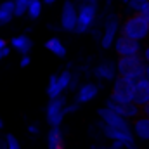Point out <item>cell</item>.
<instances>
[{
	"label": "cell",
	"mask_w": 149,
	"mask_h": 149,
	"mask_svg": "<svg viewBox=\"0 0 149 149\" xmlns=\"http://www.w3.org/2000/svg\"><path fill=\"white\" fill-rule=\"evenodd\" d=\"M121 2H123V3H128V0H121Z\"/></svg>",
	"instance_id": "obj_43"
},
{
	"label": "cell",
	"mask_w": 149,
	"mask_h": 149,
	"mask_svg": "<svg viewBox=\"0 0 149 149\" xmlns=\"http://www.w3.org/2000/svg\"><path fill=\"white\" fill-rule=\"evenodd\" d=\"M26 130H28V134H30V135H33V137H37L38 134H40V127H38L37 123H30Z\"/></svg>",
	"instance_id": "obj_27"
},
{
	"label": "cell",
	"mask_w": 149,
	"mask_h": 149,
	"mask_svg": "<svg viewBox=\"0 0 149 149\" xmlns=\"http://www.w3.org/2000/svg\"><path fill=\"white\" fill-rule=\"evenodd\" d=\"M45 49L49 50V52H52L54 56H57V57H66V54H68V50H66V47H64V43L61 42V38L57 37H52L49 38L47 42H45Z\"/></svg>",
	"instance_id": "obj_19"
},
{
	"label": "cell",
	"mask_w": 149,
	"mask_h": 149,
	"mask_svg": "<svg viewBox=\"0 0 149 149\" xmlns=\"http://www.w3.org/2000/svg\"><path fill=\"white\" fill-rule=\"evenodd\" d=\"M14 19V3L12 0H0V26L9 24Z\"/></svg>",
	"instance_id": "obj_18"
},
{
	"label": "cell",
	"mask_w": 149,
	"mask_h": 149,
	"mask_svg": "<svg viewBox=\"0 0 149 149\" xmlns=\"http://www.w3.org/2000/svg\"><path fill=\"white\" fill-rule=\"evenodd\" d=\"M141 113H142V116L149 118V102L146 104V106H142V108H141Z\"/></svg>",
	"instance_id": "obj_34"
},
{
	"label": "cell",
	"mask_w": 149,
	"mask_h": 149,
	"mask_svg": "<svg viewBox=\"0 0 149 149\" xmlns=\"http://www.w3.org/2000/svg\"><path fill=\"white\" fill-rule=\"evenodd\" d=\"M68 104V101H66V97L64 95H61V97H57V99H52L49 104H47V108H45V116H47V123L50 125V127H61V123H63V120H64V106Z\"/></svg>",
	"instance_id": "obj_5"
},
{
	"label": "cell",
	"mask_w": 149,
	"mask_h": 149,
	"mask_svg": "<svg viewBox=\"0 0 149 149\" xmlns=\"http://www.w3.org/2000/svg\"><path fill=\"white\" fill-rule=\"evenodd\" d=\"M92 37L95 38V40H101V31L99 30H92Z\"/></svg>",
	"instance_id": "obj_35"
},
{
	"label": "cell",
	"mask_w": 149,
	"mask_h": 149,
	"mask_svg": "<svg viewBox=\"0 0 149 149\" xmlns=\"http://www.w3.org/2000/svg\"><path fill=\"white\" fill-rule=\"evenodd\" d=\"M141 16H142V19L149 24V0H148V3L144 5V9L141 10Z\"/></svg>",
	"instance_id": "obj_29"
},
{
	"label": "cell",
	"mask_w": 149,
	"mask_h": 149,
	"mask_svg": "<svg viewBox=\"0 0 149 149\" xmlns=\"http://www.w3.org/2000/svg\"><path fill=\"white\" fill-rule=\"evenodd\" d=\"M83 3H88V5H97L99 3V0H81Z\"/></svg>",
	"instance_id": "obj_36"
},
{
	"label": "cell",
	"mask_w": 149,
	"mask_h": 149,
	"mask_svg": "<svg viewBox=\"0 0 149 149\" xmlns=\"http://www.w3.org/2000/svg\"><path fill=\"white\" fill-rule=\"evenodd\" d=\"M42 10H43L42 0H30V5H28V9H26V14H28V17H30L31 21H35V19H38V17L42 16Z\"/></svg>",
	"instance_id": "obj_21"
},
{
	"label": "cell",
	"mask_w": 149,
	"mask_h": 149,
	"mask_svg": "<svg viewBox=\"0 0 149 149\" xmlns=\"http://www.w3.org/2000/svg\"><path fill=\"white\" fill-rule=\"evenodd\" d=\"M99 94V85L94 83V81H85V83H80L78 85V90H76V102L81 106L85 102H90L92 99H95Z\"/></svg>",
	"instance_id": "obj_13"
},
{
	"label": "cell",
	"mask_w": 149,
	"mask_h": 149,
	"mask_svg": "<svg viewBox=\"0 0 149 149\" xmlns=\"http://www.w3.org/2000/svg\"><path fill=\"white\" fill-rule=\"evenodd\" d=\"M113 47H114V50H116V54H118L120 57L139 56V54H141V50H142L141 42H135V40L127 38V37H123V35L116 37L114 43H113Z\"/></svg>",
	"instance_id": "obj_9"
},
{
	"label": "cell",
	"mask_w": 149,
	"mask_h": 149,
	"mask_svg": "<svg viewBox=\"0 0 149 149\" xmlns=\"http://www.w3.org/2000/svg\"><path fill=\"white\" fill-rule=\"evenodd\" d=\"M132 102L139 108L146 106L149 102V81L146 78L142 80H137L134 83V97H132Z\"/></svg>",
	"instance_id": "obj_14"
},
{
	"label": "cell",
	"mask_w": 149,
	"mask_h": 149,
	"mask_svg": "<svg viewBox=\"0 0 149 149\" xmlns=\"http://www.w3.org/2000/svg\"><path fill=\"white\" fill-rule=\"evenodd\" d=\"M10 47L16 52H19L21 56H30V50L33 49V40L26 33H23V35H17L10 40Z\"/></svg>",
	"instance_id": "obj_15"
},
{
	"label": "cell",
	"mask_w": 149,
	"mask_h": 149,
	"mask_svg": "<svg viewBox=\"0 0 149 149\" xmlns=\"http://www.w3.org/2000/svg\"><path fill=\"white\" fill-rule=\"evenodd\" d=\"M30 63H31V57H30V56H23L21 61H19V66H21V68H28Z\"/></svg>",
	"instance_id": "obj_30"
},
{
	"label": "cell",
	"mask_w": 149,
	"mask_h": 149,
	"mask_svg": "<svg viewBox=\"0 0 149 149\" xmlns=\"http://www.w3.org/2000/svg\"><path fill=\"white\" fill-rule=\"evenodd\" d=\"M97 116L101 120L102 125L111 127V128H118V130H125V132H132V125L128 120L121 118L120 114H116L114 111L108 109V108H99L97 109Z\"/></svg>",
	"instance_id": "obj_7"
},
{
	"label": "cell",
	"mask_w": 149,
	"mask_h": 149,
	"mask_svg": "<svg viewBox=\"0 0 149 149\" xmlns=\"http://www.w3.org/2000/svg\"><path fill=\"white\" fill-rule=\"evenodd\" d=\"M120 31V17L116 12H109L104 16V24H102V33H101V47L102 49H111L114 40Z\"/></svg>",
	"instance_id": "obj_4"
},
{
	"label": "cell",
	"mask_w": 149,
	"mask_h": 149,
	"mask_svg": "<svg viewBox=\"0 0 149 149\" xmlns=\"http://www.w3.org/2000/svg\"><path fill=\"white\" fill-rule=\"evenodd\" d=\"M104 108L114 111L116 114H120L121 118H125V120H128V121L139 118V114H141V108L135 106L134 102H118V101H114L111 97L106 101V106H104Z\"/></svg>",
	"instance_id": "obj_8"
},
{
	"label": "cell",
	"mask_w": 149,
	"mask_h": 149,
	"mask_svg": "<svg viewBox=\"0 0 149 149\" xmlns=\"http://www.w3.org/2000/svg\"><path fill=\"white\" fill-rule=\"evenodd\" d=\"M97 5H88V3H80L76 5V16H78V21H76V28H74V33L76 35H83V33H88L92 30V26L95 24L97 21Z\"/></svg>",
	"instance_id": "obj_2"
},
{
	"label": "cell",
	"mask_w": 149,
	"mask_h": 149,
	"mask_svg": "<svg viewBox=\"0 0 149 149\" xmlns=\"http://www.w3.org/2000/svg\"><path fill=\"white\" fill-rule=\"evenodd\" d=\"M12 3H14V17H21L26 14L30 0H12Z\"/></svg>",
	"instance_id": "obj_23"
},
{
	"label": "cell",
	"mask_w": 149,
	"mask_h": 149,
	"mask_svg": "<svg viewBox=\"0 0 149 149\" xmlns=\"http://www.w3.org/2000/svg\"><path fill=\"white\" fill-rule=\"evenodd\" d=\"M94 76L101 81H114V78L118 76L116 73V64L113 63L111 59H104L101 61L95 68H94Z\"/></svg>",
	"instance_id": "obj_12"
},
{
	"label": "cell",
	"mask_w": 149,
	"mask_h": 149,
	"mask_svg": "<svg viewBox=\"0 0 149 149\" xmlns=\"http://www.w3.org/2000/svg\"><path fill=\"white\" fill-rule=\"evenodd\" d=\"M45 92H47V97H49L50 101H52V99H57V97L63 95V90H61L59 85H57V76H56V74H50Z\"/></svg>",
	"instance_id": "obj_20"
},
{
	"label": "cell",
	"mask_w": 149,
	"mask_h": 149,
	"mask_svg": "<svg viewBox=\"0 0 149 149\" xmlns=\"http://www.w3.org/2000/svg\"><path fill=\"white\" fill-rule=\"evenodd\" d=\"M121 35L127 38H132L135 42H141V40H146L149 37V24L142 19L141 14H134L130 16L123 26H121Z\"/></svg>",
	"instance_id": "obj_3"
},
{
	"label": "cell",
	"mask_w": 149,
	"mask_h": 149,
	"mask_svg": "<svg viewBox=\"0 0 149 149\" xmlns=\"http://www.w3.org/2000/svg\"><path fill=\"white\" fill-rule=\"evenodd\" d=\"M9 54H10V47H5V49H3V50L0 52V61H2V59H5V57H7Z\"/></svg>",
	"instance_id": "obj_33"
},
{
	"label": "cell",
	"mask_w": 149,
	"mask_h": 149,
	"mask_svg": "<svg viewBox=\"0 0 149 149\" xmlns=\"http://www.w3.org/2000/svg\"><path fill=\"white\" fill-rule=\"evenodd\" d=\"M94 149H108V146H94Z\"/></svg>",
	"instance_id": "obj_41"
},
{
	"label": "cell",
	"mask_w": 149,
	"mask_h": 149,
	"mask_svg": "<svg viewBox=\"0 0 149 149\" xmlns=\"http://www.w3.org/2000/svg\"><path fill=\"white\" fill-rule=\"evenodd\" d=\"M76 21H78V16H76V3H74L73 0H66V2L63 3V9H61L59 26H61L64 31L74 33Z\"/></svg>",
	"instance_id": "obj_10"
},
{
	"label": "cell",
	"mask_w": 149,
	"mask_h": 149,
	"mask_svg": "<svg viewBox=\"0 0 149 149\" xmlns=\"http://www.w3.org/2000/svg\"><path fill=\"white\" fill-rule=\"evenodd\" d=\"M144 78L149 81V66H146V74H144Z\"/></svg>",
	"instance_id": "obj_40"
},
{
	"label": "cell",
	"mask_w": 149,
	"mask_h": 149,
	"mask_svg": "<svg viewBox=\"0 0 149 149\" xmlns=\"http://www.w3.org/2000/svg\"><path fill=\"white\" fill-rule=\"evenodd\" d=\"M2 127H3V120H2V116H0V130H2Z\"/></svg>",
	"instance_id": "obj_42"
},
{
	"label": "cell",
	"mask_w": 149,
	"mask_h": 149,
	"mask_svg": "<svg viewBox=\"0 0 149 149\" xmlns=\"http://www.w3.org/2000/svg\"><path fill=\"white\" fill-rule=\"evenodd\" d=\"M80 73H73L71 74V83H70V87H68V90H74V88H78V85H80Z\"/></svg>",
	"instance_id": "obj_26"
},
{
	"label": "cell",
	"mask_w": 149,
	"mask_h": 149,
	"mask_svg": "<svg viewBox=\"0 0 149 149\" xmlns=\"http://www.w3.org/2000/svg\"><path fill=\"white\" fill-rule=\"evenodd\" d=\"M57 0H42V3H47V5H52V3H56Z\"/></svg>",
	"instance_id": "obj_39"
},
{
	"label": "cell",
	"mask_w": 149,
	"mask_h": 149,
	"mask_svg": "<svg viewBox=\"0 0 149 149\" xmlns=\"http://www.w3.org/2000/svg\"><path fill=\"white\" fill-rule=\"evenodd\" d=\"M99 127H101L102 137H106V139L111 141V142H123V144L135 142V137L132 135V132H125V130H118V128L106 127V125H102L101 121H99Z\"/></svg>",
	"instance_id": "obj_11"
},
{
	"label": "cell",
	"mask_w": 149,
	"mask_h": 149,
	"mask_svg": "<svg viewBox=\"0 0 149 149\" xmlns=\"http://www.w3.org/2000/svg\"><path fill=\"white\" fill-rule=\"evenodd\" d=\"M78 109H80V104H78V102H73V104H66V106H64V114L76 113Z\"/></svg>",
	"instance_id": "obj_28"
},
{
	"label": "cell",
	"mask_w": 149,
	"mask_h": 149,
	"mask_svg": "<svg viewBox=\"0 0 149 149\" xmlns=\"http://www.w3.org/2000/svg\"><path fill=\"white\" fill-rule=\"evenodd\" d=\"M47 149H64V132L61 127H50L47 132Z\"/></svg>",
	"instance_id": "obj_16"
},
{
	"label": "cell",
	"mask_w": 149,
	"mask_h": 149,
	"mask_svg": "<svg viewBox=\"0 0 149 149\" xmlns=\"http://www.w3.org/2000/svg\"><path fill=\"white\" fill-rule=\"evenodd\" d=\"M132 135L141 141H149V118H146V116L135 118V121L132 125Z\"/></svg>",
	"instance_id": "obj_17"
},
{
	"label": "cell",
	"mask_w": 149,
	"mask_h": 149,
	"mask_svg": "<svg viewBox=\"0 0 149 149\" xmlns=\"http://www.w3.org/2000/svg\"><path fill=\"white\" fill-rule=\"evenodd\" d=\"M116 73L121 78H128L132 81L142 80L146 74V63L142 56H130V57H120L116 63Z\"/></svg>",
	"instance_id": "obj_1"
},
{
	"label": "cell",
	"mask_w": 149,
	"mask_h": 149,
	"mask_svg": "<svg viewBox=\"0 0 149 149\" xmlns=\"http://www.w3.org/2000/svg\"><path fill=\"white\" fill-rule=\"evenodd\" d=\"M146 3H148V0H128L127 7H128V10H132L134 14H141V10L144 9Z\"/></svg>",
	"instance_id": "obj_24"
},
{
	"label": "cell",
	"mask_w": 149,
	"mask_h": 149,
	"mask_svg": "<svg viewBox=\"0 0 149 149\" xmlns=\"http://www.w3.org/2000/svg\"><path fill=\"white\" fill-rule=\"evenodd\" d=\"M71 71L70 70H64V71H61V74H56L57 76V85H59V88L64 92V90H68V87H70V83H71Z\"/></svg>",
	"instance_id": "obj_22"
},
{
	"label": "cell",
	"mask_w": 149,
	"mask_h": 149,
	"mask_svg": "<svg viewBox=\"0 0 149 149\" xmlns=\"http://www.w3.org/2000/svg\"><path fill=\"white\" fill-rule=\"evenodd\" d=\"M0 149H5V139L0 135Z\"/></svg>",
	"instance_id": "obj_38"
},
{
	"label": "cell",
	"mask_w": 149,
	"mask_h": 149,
	"mask_svg": "<svg viewBox=\"0 0 149 149\" xmlns=\"http://www.w3.org/2000/svg\"><path fill=\"white\" fill-rule=\"evenodd\" d=\"M128 144H132V142H128ZM108 149H125V144L123 142H111Z\"/></svg>",
	"instance_id": "obj_31"
},
{
	"label": "cell",
	"mask_w": 149,
	"mask_h": 149,
	"mask_svg": "<svg viewBox=\"0 0 149 149\" xmlns=\"http://www.w3.org/2000/svg\"><path fill=\"white\" fill-rule=\"evenodd\" d=\"M134 83L135 81H132L128 78L116 76L114 81H113L111 99L118 101V102H132V97H134Z\"/></svg>",
	"instance_id": "obj_6"
},
{
	"label": "cell",
	"mask_w": 149,
	"mask_h": 149,
	"mask_svg": "<svg viewBox=\"0 0 149 149\" xmlns=\"http://www.w3.org/2000/svg\"><path fill=\"white\" fill-rule=\"evenodd\" d=\"M3 139H5V149H23V148H21V142H19V139H17L16 135H12V134H7Z\"/></svg>",
	"instance_id": "obj_25"
},
{
	"label": "cell",
	"mask_w": 149,
	"mask_h": 149,
	"mask_svg": "<svg viewBox=\"0 0 149 149\" xmlns=\"http://www.w3.org/2000/svg\"><path fill=\"white\" fill-rule=\"evenodd\" d=\"M142 56V59H144V63H146V66H149V45L144 49V54H141Z\"/></svg>",
	"instance_id": "obj_32"
},
{
	"label": "cell",
	"mask_w": 149,
	"mask_h": 149,
	"mask_svg": "<svg viewBox=\"0 0 149 149\" xmlns=\"http://www.w3.org/2000/svg\"><path fill=\"white\" fill-rule=\"evenodd\" d=\"M5 47H7V42H5L3 38H0V52H2V50H3Z\"/></svg>",
	"instance_id": "obj_37"
}]
</instances>
